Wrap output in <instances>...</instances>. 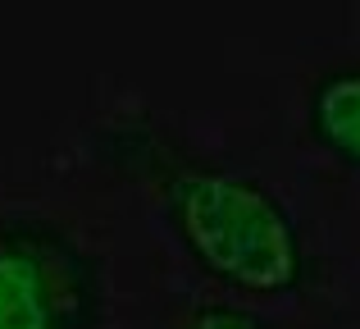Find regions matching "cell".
<instances>
[{"label":"cell","instance_id":"cell-1","mask_svg":"<svg viewBox=\"0 0 360 329\" xmlns=\"http://www.w3.org/2000/svg\"><path fill=\"white\" fill-rule=\"evenodd\" d=\"M91 151L146 197L183 279L315 325H342L356 306L360 266L251 156L155 110L101 119Z\"/></svg>","mask_w":360,"mask_h":329},{"label":"cell","instance_id":"cell-2","mask_svg":"<svg viewBox=\"0 0 360 329\" xmlns=\"http://www.w3.org/2000/svg\"><path fill=\"white\" fill-rule=\"evenodd\" d=\"M119 247L91 206L0 192V329H123Z\"/></svg>","mask_w":360,"mask_h":329},{"label":"cell","instance_id":"cell-3","mask_svg":"<svg viewBox=\"0 0 360 329\" xmlns=\"http://www.w3.org/2000/svg\"><path fill=\"white\" fill-rule=\"evenodd\" d=\"M301 133L306 142L338 165L360 174V60H333L310 73L301 92Z\"/></svg>","mask_w":360,"mask_h":329},{"label":"cell","instance_id":"cell-4","mask_svg":"<svg viewBox=\"0 0 360 329\" xmlns=\"http://www.w3.org/2000/svg\"><path fill=\"white\" fill-rule=\"evenodd\" d=\"M146 329H342V325H315L297 321V316L264 311V306L201 288L174 270V279H160L155 297H150Z\"/></svg>","mask_w":360,"mask_h":329}]
</instances>
